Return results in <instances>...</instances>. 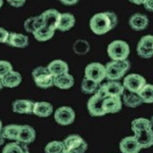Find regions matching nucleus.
I'll list each match as a JSON object with an SVG mask.
<instances>
[{
    "label": "nucleus",
    "mask_w": 153,
    "mask_h": 153,
    "mask_svg": "<svg viewBox=\"0 0 153 153\" xmlns=\"http://www.w3.org/2000/svg\"><path fill=\"white\" fill-rule=\"evenodd\" d=\"M117 62V65H120V68H122L123 71H125V73H127L128 71L130 70L131 68V61L128 60L127 59H122V60H115Z\"/></svg>",
    "instance_id": "nucleus-36"
},
{
    "label": "nucleus",
    "mask_w": 153,
    "mask_h": 153,
    "mask_svg": "<svg viewBox=\"0 0 153 153\" xmlns=\"http://www.w3.org/2000/svg\"><path fill=\"white\" fill-rule=\"evenodd\" d=\"M60 12H58L56 9H47L44 12L41 13L42 19H43L44 26H46L47 28L53 30H57V26L59 23V19H60Z\"/></svg>",
    "instance_id": "nucleus-10"
},
{
    "label": "nucleus",
    "mask_w": 153,
    "mask_h": 153,
    "mask_svg": "<svg viewBox=\"0 0 153 153\" xmlns=\"http://www.w3.org/2000/svg\"><path fill=\"white\" fill-rule=\"evenodd\" d=\"M54 113V120L60 126H70L75 122L76 112L70 106H60Z\"/></svg>",
    "instance_id": "nucleus-6"
},
{
    "label": "nucleus",
    "mask_w": 153,
    "mask_h": 153,
    "mask_svg": "<svg viewBox=\"0 0 153 153\" xmlns=\"http://www.w3.org/2000/svg\"><path fill=\"white\" fill-rule=\"evenodd\" d=\"M6 44L16 48H26L29 45V38L24 34L9 33L8 41Z\"/></svg>",
    "instance_id": "nucleus-21"
},
{
    "label": "nucleus",
    "mask_w": 153,
    "mask_h": 153,
    "mask_svg": "<svg viewBox=\"0 0 153 153\" xmlns=\"http://www.w3.org/2000/svg\"><path fill=\"white\" fill-rule=\"evenodd\" d=\"M54 112L53 106L51 103L46 101H38L34 102L33 106V114L39 117H48Z\"/></svg>",
    "instance_id": "nucleus-16"
},
{
    "label": "nucleus",
    "mask_w": 153,
    "mask_h": 153,
    "mask_svg": "<svg viewBox=\"0 0 153 153\" xmlns=\"http://www.w3.org/2000/svg\"><path fill=\"white\" fill-rule=\"evenodd\" d=\"M129 25L134 31H143L149 25V19L142 13H135L130 18Z\"/></svg>",
    "instance_id": "nucleus-18"
},
{
    "label": "nucleus",
    "mask_w": 153,
    "mask_h": 153,
    "mask_svg": "<svg viewBox=\"0 0 153 153\" xmlns=\"http://www.w3.org/2000/svg\"><path fill=\"white\" fill-rule=\"evenodd\" d=\"M48 71H50V74L52 75L54 78L58 76H61L63 74L68 73V63L63 60H60V59H55V60H52L50 63L47 65Z\"/></svg>",
    "instance_id": "nucleus-19"
},
{
    "label": "nucleus",
    "mask_w": 153,
    "mask_h": 153,
    "mask_svg": "<svg viewBox=\"0 0 153 153\" xmlns=\"http://www.w3.org/2000/svg\"><path fill=\"white\" fill-rule=\"evenodd\" d=\"M150 122H151V125H152V127H153V117H151V120H150Z\"/></svg>",
    "instance_id": "nucleus-47"
},
{
    "label": "nucleus",
    "mask_w": 153,
    "mask_h": 153,
    "mask_svg": "<svg viewBox=\"0 0 153 153\" xmlns=\"http://www.w3.org/2000/svg\"><path fill=\"white\" fill-rule=\"evenodd\" d=\"M146 85V80L144 76L137 75V74H131L124 79L123 86L131 93L137 94L141 89Z\"/></svg>",
    "instance_id": "nucleus-7"
},
{
    "label": "nucleus",
    "mask_w": 153,
    "mask_h": 153,
    "mask_svg": "<svg viewBox=\"0 0 153 153\" xmlns=\"http://www.w3.org/2000/svg\"><path fill=\"white\" fill-rule=\"evenodd\" d=\"M7 2H8L9 4H10L11 6L13 7H22L25 5V3H26V0H7Z\"/></svg>",
    "instance_id": "nucleus-38"
},
{
    "label": "nucleus",
    "mask_w": 153,
    "mask_h": 153,
    "mask_svg": "<svg viewBox=\"0 0 153 153\" xmlns=\"http://www.w3.org/2000/svg\"><path fill=\"white\" fill-rule=\"evenodd\" d=\"M117 16L114 12H99L91 18L90 29L96 35H104L117 27Z\"/></svg>",
    "instance_id": "nucleus-1"
},
{
    "label": "nucleus",
    "mask_w": 153,
    "mask_h": 153,
    "mask_svg": "<svg viewBox=\"0 0 153 153\" xmlns=\"http://www.w3.org/2000/svg\"><path fill=\"white\" fill-rule=\"evenodd\" d=\"M2 129H3V125H2V122H1V120H0V133H1Z\"/></svg>",
    "instance_id": "nucleus-43"
},
{
    "label": "nucleus",
    "mask_w": 153,
    "mask_h": 153,
    "mask_svg": "<svg viewBox=\"0 0 153 153\" xmlns=\"http://www.w3.org/2000/svg\"><path fill=\"white\" fill-rule=\"evenodd\" d=\"M137 94L142 99L143 103H153V85L146 84Z\"/></svg>",
    "instance_id": "nucleus-32"
},
{
    "label": "nucleus",
    "mask_w": 153,
    "mask_h": 153,
    "mask_svg": "<svg viewBox=\"0 0 153 153\" xmlns=\"http://www.w3.org/2000/svg\"><path fill=\"white\" fill-rule=\"evenodd\" d=\"M61 153H71L70 151H68V150H65V151H62Z\"/></svg>",
    "instance_id": "nucleus-46"
},
{
    "label": "nucleus",
    "mask_w": 153,
    "mask_h": 153,
    "mask_svg": "<svg viewBox=\"0 0 153 153\" xmlns=\"http://www.w3.org/2000/svg\"><path fill=\"white\" fill-rule=\"evenodd\" d=\"M85 78L95 81L96 83H101L106 78L105 66L99 62H92L85 68Z\"/></svg>",
    "instance_id": "nucleus-8"
},
{
    "label": "nucleus",
    "mask_w": 153,
    "mask_h": 153,
    "mask_svg": "<svg viewBox=\"0 0 153 153\" xmlns=\"http://www.w3.org/2000/svg\"><path fill=\"white\" fill-rule=\"evenodd\" d=\"M60 2L65 5H75L79 2V0H60Z\"/></svg>",
    "instance_id": "nucleus-40"
},
{
    "label": "nucleus",
    "mask_w": 153,
    "mask_h": 153,
    "mask_svg": "<svg viewBox=\"0 0 153 153\" xmlns=\"http://www.w3.org/2000/svg\"><path fill=\"white\" fill-rule=\"evenodd\" d=\"M36 139V131L32 126L29 125H21V129H19L18 140L16 141L23 144H31L35 141Z\"/></svg>",
    "instance_id": "nucleus-12"
},
{
    "label": "nucleus",
    "mask_w": 153,
    "mask_h": 153,
    "mask_svg": "<svg viewBox=\"0 0 153 153\" xmlns=\"http://www.w3.org/2000/svg\"><path fill=\"white\" fill-rule=\"evenodd\" d=\"M129 1H131L134 4H138V5H139V4H144L146 0H129Z\"/></svg>",
    "instance_id": "nucleus-41"
},
{
    "label": "nucleus",
    "mask_w": 153,
    "mask_h": 153,
    "mask_svg": "<svg viewBox=\"0 0 153 153\" xmlns=\"http://www.w3.org/2000/svg\"><path fill=\"white\" fill-rule=\"evenodd\" d=\"M75 84V79L71 74L66 73L54 78V86L60 90H68Z\"/></svg>",
    "instance_id": "nucleus-22"
},
{
    "label": "nucleus",
    "mask_w": 153,
    "mask_h": 153,
    "mask_svg": "<svg viewBox=\"0 0 153 153\" xmlns=\"http://www.w3.org/2000/svg\"><path fill=\"white\" fill-rule=\"evenodd\" d=\"M141 149L134 136L126 137L120 143V150L122 153H139Z\"/></svg>",
    "instance_id": "nucleus-14"
},
{
    "label": "nucleus",
    "mask_w": 153,
    "mask_h": 153,
    "mask_svg": "<svg viewBox=\"0 0 153 153\" xmlns=\"http://www.w3.org/2000/svg\"><path fill=\"white\" fill-rule=\"evenodd\" d=\"M144 7L149 11H153V0H146L144 3Z\"/></svg>",
    "instance_id": "nucleus-39"
},
{
    "label": "nucleus",
    "mask_w": 153,
    "mask_h": 153,
    "mask_svg": "<svg viewBox=\"0 0 153 153\" xmlns=\"http://www.w3.org/2000/svg\"><path fill=\"white\" fill-rule=\"evenodd\" d=\"M125 71L120 68L115 60L106 63L105 65V76L109 81H118L125 76Z\"/></svg>",
    "instance_id": "nucleus-13"
},
{
    "label": "nucleus",
    "mask_w": 153,
    "mask_h": 153,
    "mask_svg": "<svg viewBox=\"0 0 153 153\" xmlns=\"http://www.w3.org/2000/svg\"><path fill=\"white\" fill-rule=\"evenodd\" d=\"M25 153H30V152H29V151H27V152H25Z\"/></svg>",
    "instance_id": "nucleus-48"
},
{
    "label": "nucleus",
    "mask_w": 153,
    "mask_h": 153,
    "mask_svg": "<svg viewBox=\"0 0 153 153\" xmlns=\"http://www.w3.org/2000/svg\"><path fill=\"white\" fill-rule=\"evenodd\" d=\"M76 24V19L71 13H61L60 14V19L57 26V30L61 32H66L68 30H71L75 26Z\"/></svg>",
    "instance_id": "nucleus-24"
},
{
    "label": "nucleus",
    "mask_w": 153,
    "mask_h": 153,
    "mask_svg": "<svg viewBox=\"0 0 153 153\" xmlns=\"http://www.w3.org/2000/svg\"><path fill=\"white\" fill-rule=\"evenodd\" d=\"M131 128H132L133 132L136 133V132H139V131L152 129V125L149 120L144 117H140L133 120L132 124H131Z\"/></svg>",
    "instance_id": "nucleus-30"
},
{
    "label": "nucleus",
    "mask_w": 153,
    "mask_h": 153,
    "mask_svg": "<svg viewBox=\"0 0 153 153\" xmlns=\"http://www.w3.org/2000/svg\"><path fill=\"white\" fill-rule=\"evenodd\" d=\"M59 1H60V0H59Z\"/></svg>",
    "instance_id": "nucleus-49"
},
{
    "label": "nucleus",
    "mask_w": 153,
    "mask_h": 153,
    "mask_svg": "<svg viewBox=\"0 0 153 153\" xmlns=\"http://www.w3.org/2000/svg\"><path fill=\"white\" fill-rule=\"evenodd\" d=\"M34 102L29 99H16L12 102V111L19 114L33 113Z\"/></svg>",
    "instance_id": "nucleus-15"
},
{
    "label": "nucleus",
    "mask_w": 153,
    "mask_h": 153,
    "mask_svg": "<svg viewBox=\"0 0 153 153\" xmlns=\"http://www.w3.org/2000/svg\"><path fill=\"white\" fill-rule=\"evenodd\" d=\"M107 54L112 60L127 59L130 54V46L127 42L122 40L112 41L107 47Z\"/></svg>",
    "instance_id": "nucleus-4"
},
{
    "label": "nucleus",
    "mask_w": 153,
    "mask_h": 153,
    "mask_svg": "<svg viewBox=\"0 0 153 153\" xmlns=\"http://www.w3.org/2000/svg\"><path fill=\"white\" fill-rule=\"evenodd\" d=\"M2 80V84H3V87L5 88H16L18 87L19 84L22 83V75L19 71H12L11 73H9L8 75L4 76Z\"/></svg>",
    "instance_id": "nucleus-23"
},
{
    "label": "nucleus",
    "mask_w": 153,
    "mask_h": 153,
    "mask_svg": "<svg viewBox=\"0 0 153 153\" xmlns=\"http://www.w3.org/2000/svg\"><path fill=\"white\" fill-rule=\"evenodd\" d=\"M134 137L141 148H149L153 145V130H143L134 133Z\"/></svg>",
    "instance_id": "nucleus-17"
},
{
    "label": "nucleus",
    "mask_w": 153,
    "mask_h": 153,
    "mask_svg": "<svg viewBox=\"0 0 153 153\" xmlns=\"http://www.w3.org/2000/svg\"><path fill=\"white\" fill-rule=\"evenodd\" d=\"M9 37V32L4 28H0V43H7Z\"/></svg>",
    "instance_id": "nucleus-37"
},
{
    "label": "nucleus",
    "mask_w": 153,
    "mask_h": 153,
    "mask_svg": "<svg viewBox=\"0 0 153 153\" xmlns=\"http://www.w3.org/2000/svg\"><path fill=\"white\" fill-rule=\"evenodd\" d=\"M27 151H29V149L26 144L14 141L5 145L2 150V153H25Z\"/></svg>",
    "instance_id": "nucleus-28"
},
{
    "label": "nucleus",
    "mask_w": 153,
    "mask_h": 153,
    "mask_svg": "<svg viewBox=\"0 0 153 153\" xmlns=\"http://www.w3.org/2000/svg\"><path fill=\"white\" fill-rule=\"evenodd\" d=\"M55 31L47 28L46 26H42L41 28H39L38 30H36L33 33V36L35 37V39L39 42H45L48 41L50 39H52V37L54 36Z\"/></svg>",
    "instance_id": "nucleus-26"
},
{
    "label": "nucleus",
    "mask_w": 153,
    "mask_h": 153,
    "mask_svg": "<svg viewBox=\"0 0 153 153\" xmlns=\"http://www.w3.org/2000/svg\"><path fill=\"white\" fill-rule=\"evenodd\" d=\"M98 89H99V84L87 78L84 79L81 84V90L85 94H95Z\"/></svg>",
    "instance_id": "nucleus-31"
},
{
    "label": "nucleus",
    "mask_w": 153,
    "mask_h": 153,
    "mask_svg": "<svg viewBox=\"0 0 153 153\" xmlns=\"http://www.w3.org/2000/svg\"><path fill=\"white\" fill-rule=\"evenodd\" d=\"M101 88L106 97H120L125 93L124 86L117 81H108L101 86Z\"/></svg>",
    "instance_id": "nucleus-11"
},
{
    "label": "nucleus",
    "mask_w": 153,
    "mask_h": 153,
    "mask_svg": "<svg viewBox=\"0 0 153 153\" xmlns=\"http://www.w3.org/2000/svg\"><path fill=\"white\" fill-rule=\"evenodd\" d=\"M4 142H5V139H4V137L2 136L1 133H0V146H2V145L4 144Z\"/></svg>",
    "instance_id": "nucleus-42"
},
{
    "label": "nucleus",
    "mask_w": 153,
    "mask_h": 153,
    "mask_svg": "<svg viewBox=\"0 0 153 153\" xmlns=\"http://www.w3.org/2000/svg\"><path fill=\"white\" fill-rule=\"evenodd\" d=\"M137 53L142 58H151L153 56V36H143L137 45Z\"/></svg>",
    "instance_id": "nucleus-9"
},
{
    "label": "nucleus",
    "mask_w": 153,
    "mask_h": 153,
    "mask_svg": "<svg viewBox=\"0 0 153 153\" xmlns=\"http://www.w3.org/2000/svg\"><path fill=\"white\" fill-rule=\"evenodd\" d=\"M2 5H3V0H0V8L2 7Z\"/></svg>",
    "instance_id": "nucleus-45"
},
{
    "label": "nucleus",
    "mask_w": 153,
    "mask_h": 153,
    "mask_svg": "<svg viewBox=\"0 0 153 153\" xmlns=\"http://www.w3.org/2000/svg\"><path fill=\"white\" fill-rule=\"evenodd\" d=\"M12 71H13V68L9 61L0 60V79H3Z\"/></svg>",
    "instance_id": "nucleus-35"
},
{
    "label": "nucleus",
    "mask_w": 153,
    "mask_h": 153,
    "mask_svg": "<svg viewBox=\"0 0 153 153\" xmlns=\"http://www.w3.org/2000/svg\"><path fill=\"white\" fill-rule=\"evenodd\" d=\"M123 102L126 106L131 108H135L138 107V106L143 104V101L141 98L138 96V94L136 93H128V94H125L124 97H123Z\"/></svg>",
    "instance_id": "nucleus-29"
},
{
    "label": "nucleus",
    "mask_w": 153,
    "mask_h": 153,
    "mask_svg": "<svg viewBox=\"0 0 153 153\" xmlns=\"http://www.w3.org/2000/svg\"><path fill=\"white\" fill-rule=\"evenodd\" d=\"M123 101L120 97H106L103 100V109L105 113H117L122 109Z\"/></svg>",
    "instance_id": "nucleus-20"
},
{
    "label": "nucleus",
    "mask_w": 153,
    "mask_h": 153,
    "mask_svg": "<svg viewBox=\"0 0 153 153\" xmlns=\"http://www.w3.org/2000/svg\"><path fill=\"white\" fill-rule=\"evenodd\" d=\"M65 150V144L62 141H51L44 148L45 153H61Z\"/></svg>",
    "instance_id": "nucleus-34"
},
{
    "label": "nucleus",
    "mask_w": 153,
    "mask_h": 153,
    "mask_svg": "<svg viewBox=\"0 0 153 153\" xmlns=\"http://www.w3.org/2000/svg\"><path fill=\"white\" fill-rule=\"evenodd\" d=\"M74 52L78 55H85L90 51V44L88 43L86 40L83 39H79L76 40L73 45Z\"/></svg>",
    "instance_id": "nucleus-33"
},
{
    "label": "nucleus",
    "mask_w": 153,
    "mask_h": 153,
    "mask_svg": "<svg viewBox=\"0 0 153 153\" xmlns=\"http://www.w3.org/2000/svg\"><path fill=\"white\" fill-rule=\"evenodd\" d=\"M65 150L71 153H85L88 149V144L81 136L79 135H70L63 140Z\"/></svg>",
    "instance_id": "nucleus-5"
},
{
    "label": "nucleus",
    "mask_w": 153,
    "mask_h": 153,
    "mask_svg": "<svg viewBox=\"0 0 153 153\" xmlns=\"http://www.w3.org/2000/svg\"><path fill=\"white\" fill-rule=\"evenodd\" d=\"M2 88H3V84H2V80L0 79V90H1Z\"/></svg>",
    "instance_id": "nucleus-44"
},
{
    "label": "nucleus",
    "mask_w": 153,
    "mask_h": 153,
    "mask_svg": "<svg viewBox=\"0 0 153 153\" xmlns=\"http://www.w3.org/2000/svg\"><path fill=\"white\" fill-rule=\"evenodd\" d=\"M42 26H44V23H43V19H42L41 14L40 16H37L29 18L24 24L25 30H26L28 33H32V34H33L36 30L41 28Z\"/></svg>",
    "instance_id": "nucleus-25"
},
{
    "label": "nucleus",
    "mask_w": 153,
    "mask_h": 153,
    "mask_svg": "<svg viewBox=\"0 0 153 153\" xmlns=\"http://www.w3.org/2000/svg\"><path fill=\"white\" fill-rule=\"evenodd\" d=\"M19 129H21V125H8L3 127V129L1 131V134L5 140L8 139L11 140V141H16Z\"/></svg>",
    "instance_id": "nucleus-27"
},
{
    "label": "nucleus",
    "mask_w": 153,
    "mask_h": 153,
    "mask_svg": "<svg viewBox=\"0 0 153 153\" xmlns=\"http://www.w3.org/2000/svg\"><path fill=\"white\" fill-rule=\"evenodd\" d=\"M106 98V95L103 92L102 88L99 87L97 92L93 94L92 97L88 100L87 108L90 115L92 117H103L106 113L103 109V100Z\"/></svg>",
    "instance_id": "nucleus-3"
},
{
    "label": "nucleus",
    "mask_w": 153,
    "mask_h": 153,
    "mask_svg": "<svg viewBox=\"0 0 153 153\" xmlns=\"http://www.w3.org/2000/svg\"><path fill=\"white\" fill-rule=\"evenodd\" d=\"M34 82L39 88L48 89L54 86V76L48 71L47 66H38L32 71Z\"/></svg>",
    "instance_id": "nucleus-2"
}]
</instances>
